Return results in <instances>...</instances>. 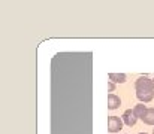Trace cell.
<instances>
[{"label":"cell","instance_id":"1","mask_svg":"<svg viewBox=\"0 0 154 134\" xmlns=\"http://www.w3.org/2000/svg\"><path fill=\"white\" fill-rule=\"evenodd\" d=\"M135 88H136V97L139 101L142 103H148L154 98V81L147 78V76H142L136 81L135 84Z\"/></svg>","mask_w":154,"mask_h":134},{"label":"cell","instance_id":"2","mask_svg":"<svg viewBox=\"0 0 154 134\" xmlns=\"http://www.w3.org/2000/svg\"><path fill=\"white\" fill-rule=\"evenodd\" d=\"M123 119L118 118V116H109L108 118V131L109 133H118L121 128H123Z\"/></svg>","mask_w":154,"mask_h":134},{"label":"cell","instance_id":"3","mask_svg":"<svg viewBox=\"0 0 154 134\" xmlns=\"http://www.w3.org/2000/svg\"><path fill=\"white\" fill-rule=\"evenodd\" d=\"M121 119H123V122H124L126 125L133 127V125L136 124V121H138V116H136V113L133 112V109H127V110L123 113Z\"/></svg>","mask_w":154,"mask_h":134},{"label":"cell","instance_id":"4","mask_svg":"<svg viewBox=\"0 0 154 134\" xmlns=\"http://www.w3.org/2000/svg\"><path fill=\"white\" fill-rule=\"evenodd\" d=\"M120 104H121V100H120L118 95H115V94H109V95H108V109H109V110L118 109Z\"/></svg>","mask_w":154,"mask_h":134},{"label":"cell","instance_id":"5","mask_svg":"<svg viewBox=\"0 0 154 134\" xmlns=\"http://www.w3.org/2000/svg\"><path fill=\"white\" fill-rule=\"evenodd\" d=\"M142 121H144V124H147V125H154V107H148V110H147V113L144 115Z\"/></svg>","mask_w":154,"mask_h":134},{"label":"cell","instance_id":"6","mask_svg":"<svg viewBox=\"0 0 154 134\" xmlns=\"http://www.w3.org/2000/svg\"><path fill=\"white\" fill-rule=\"evenodd\" d=\"M109 81L117 82V84H123V82H126V75L124 73H109Z\"/></svg>","mask_w":154,"mask_h":134},{"label":"cell","instance_id":"7","mask_svg":"<svg viewBox=\"0 0 154 134\" xmlns=\"http://www.w3.org/2000/svg\"><path fill=\"white\" fill-rule=\"evenodd\" d=\"M147 110H148V107H147L145 104H136V106H135V109H133V112L136 113V116H138V118H141V119L144 118V115L147 113Z\"/></svg>","mask_w":154,"mask_h":134},{"label":"cell","instance_id":"8","mask_svg":"<svg viewBox=\"0 0 154 134\" xmlns=\"http://www.w3.org/2000/svg\"><path fill=\"white\" fill-rule=\"evenodd\" d=\"M114 88H115V87H114V82L108 81V91H109V92H112V91H114Z\"/></svg>","mask_w":154,"mask_h":134},{"label":"cell","instance_id":"9","mask_svg":"<svg viewBox=\"0 0 154 134\" xmlns=\"http://www.w3.org/2000/svg\"><path fill=\"white\" fill-rule=\"evenodd\" d=\"M139 134H147V133H139Z\"/></svg>","mask_w":154,"mask_h":134},{"label":"cell","instance_id":"10","mask_svg":"<svg viewBox=\"0 0 154 134\" xmlns=\"http://www.w3.org/2000/svg\"><path fill=\"white\" fill-rule=\"evenodd\" d=\"M153 134H154V131H153Z\"/></svg>","mask_w":154,"mask_h":134},{"label":"cell","instance_id":"11","mask_svg":"<svg viewBox=\"0 0 154 134\" xmlns=\"http://www.w3.org/2000/svg\"><path fill=\"white\" fill-rule=\"evenodd\" d=\"M153 81H154V79H153Z\"/></svg>","mask_w":154,"mask_h":134}]
</instances>
